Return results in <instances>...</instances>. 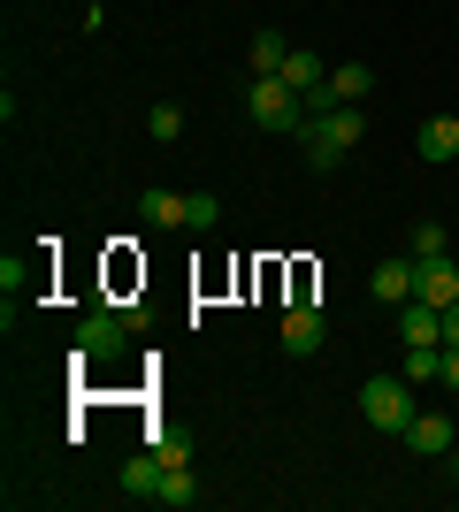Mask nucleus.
I'll return each instance as SVG.
<instances>
[{"instance_id": "1", "label": "nucleus", "mask_w": 459, "mask_h": 512, "mask_svg": "<svg viewBox=\"0 0 459 512\" xmlns=\"http://www.w3.org/2000/svg\"><path fill=\"white\" fill-rule=\"evenodd\" d=\"M245 115H253L261 130H284V138H299V130L314 123V115H306V100L284 85V77H253V85H245Z\"/></svg>"}, {"instance_id": "2", "label": "nucleus", "mask_w": 459, "mask_h": 512, "mask_svg": "<svg viewBox=\"0 0 459 512\" xmlns=\"http://www.w3.org/2000/svg\"><path fill=\"white\" fill-rule=\"evenodd\" d=\"M414 413H421V406H414V383H406V375H375V383H360V421H368V428L398 436Z\"/></svg>"}, {"instance_id": "3", "label": "nucleus", "mask_w": 459, "mask_h": 512, "mask_svg": "<svg viewBox=\"0 0 459 512\" xmlns=\"http://www.w3.org/2000/svg\"><path fill=\"white\" fill-rule=\"evenodd\" d=\"M131 329H138V321L123 314V306H92V314L77 321V360H123Z\"/></svg>"}, {"instance_id": "4", "label": "nucleus", "mask_w": 459, "mask_h": 512, "mask_svg": "<svg viewBox=\"0 0 459 512\" xmlns=\"http://www.w3.org/2000/svg\"><path fill=\"white\" fill-rule=\"evenodd\" d=\"M414 299H429V306H459V260H452V253L414 260Z\"/></svg>"}, {"instance_id": "5", "label": "nucleus", "mask_w": 459, "mask_h": 512, "mask_svg": "<svg viewBox=\"0 0 459 512\" xmlns=\"http://www.w3.org/2000/svg\"><path fill=\"white\" fill-rule=\"evenodd\" d=\"M398 444H406V451H421V459H444V451L459 444V428L444 421V413H414V421L398 428Z\"/></svg>"}, {"instance_id": "6", "label": "nucleus", "mask_w": 459, "mask_h": 512, "mask_svg": "<svg viewBox=\"0 0 459 512\" xmlns=\"http://www.w3.org/2000/svg\"><path fill=\"white\" fill-rule=\"evenodd\" d=\"M161 474H169V459L146 444L138 459H123V497H138V505H161Z\"/></svg>"}, {"instance_id": "7", "label": "nucleus", "mask_w": 459, "mask_h": 512, "mask_svg": "<svg viewBox=\"0 0 459 512\" xmlns=\"http://www.w3.org/2000/svg\"><path fill=\"white\" fill-rule=\"evenodd\" d=\"M414 153L429 161V169H444V161H459V115H429V123L414 130Z\"/></svg>"}, {"instance_id": "8", "label": "nucleus", "mask_w": 459, "mask_h": 512, "mask_svg": "<svg viewBox=\"0 0 459 512\" xmlns=\"http://www.w3.org/2000/svg\"><path fill=\"white\" fill-rule=\"evenodd\" d=\"M398 344H444V306L406 299L398 306Z\"/></svg>"}, {"instance_id": "9", "label": "nucleus", "mask_w": 459, "mask_h": 512, "mask_svg": "<svg viewBox=\"0 0 459 512\" xmlns=\"http://www.w3.org/2000/svg\"><path fill=\"white\" fill-rule=\"evenodd\" d=\"M329 314L322 306H284V352H322Z\"/></svg>"}, {"instance_id": "10", "label": "nucleus", "mask_w": 459, "mask_h": 512, "mask_svg": "<svg viewBox=\"0 0 459 512\" xmlns=\"http://www.w3.org/2000/svg\"><path fill=\"white\" fill-rule=\"evenodd\" d=\"M368 291H375V299H383V306H406V299H414V253L383 260V268H375V276H368Z\"/></svg>"}, {"instance_id": "11", "label": "nucleus", "mask_w": 459, "mask_h": 512, "mask_svg": "<svg viewBox=\"0 0 459 512\" xmlns=\"http://www.w3.org/2000/svg\"><path fill=\"white\" fill-rule=\"evenodd\" d=\"M138 222H146V230H184V199L153 184V192H138Z\"/></svg>"}, {"instance_id": "12", "label": "nucleus", "mask_w": 459, "mask_h": 512, "mask_svg": "<svg viewBox=\"0 0 459 512\" xmlns=\"http://www.w3.org/2000/svg\"><path fill=\"white\" fill-rule=\"evenodd\" d=\"M314 123H322L329 138H337V146H360V138H368V115H360V107H352V100L322 107V115H314Z\"/></svg>"}, {"instance_id": "13", "label": "nucleus", "mask_w": 459, "mask_h": 512, "mask_svg": "<svg viewBox=\"0 0 459 512\" xmlns=\"http://www.w3.org/2000/svg\"><path fill=\"white\" fill-rule=\"evenodd\" d=\"M368 92H375V69L368 62H337V69H329V100H352V107H360Z\"/></svg>"}, {"instance_id": "14", "label": "nucleus", "mask_w": 459, "mask_h": 512, "mask_svg": "<svg viewBox=\"0 0 459 512\" xmlns=\"http://www.w3.org/2000/svg\"><path fill=\"white\" fill-rule=\"evenodd\" d=\"M299 146H306V161H314L322 176H329V169H345V153H352V146H337L322 123H306V130H299Z\"/></svg>"}, {"instance_id": "15", "label": "nucleus", "mask_w": 459, "mask_h": 512, "mask_svg": "<svg viewBox=\"0 0 459 512\" xmlns=\"http://www.w3.org/2000/svg\"><path fill=\"white\" fill-rule=\"evenodd\" d=\"M284 54H291V39L261 23V31H253V77H276V69H284Z\"/></svg>"}, {"instance_id": "16", "label": "nucleus", "mask_w": 459, "mask_h": 512, "mask_svg": "<svg viewBox=\"0 0 459 512\" xmlns=\"http://www.w3.org/2000/svg\"><path fill=\"white\" fill-rule=\"evenodd\" d=\"M146 138H153V146H176V138H184V107H176V100H153L146 107Z\"/></svg>"}, {"instance_id": "17", "label": "nucleus", "mask_w": 459, "mask_h": 512, "mask_svg": "<svg viewBox=\"0 0 459 512\" xmlns=\"http://www.w3.org/2000/svg\"><path fill=\"white\" fill-rule=\"evenodd\" d=\"M161 505H176V512H184V505H199L192 467H176V459H169V474H161Z\"/></svg>"}, {"instance_id": "18", "label": "nucleus", "mask_w": 459, "mask_h": 512, "mask_svg": "<svg viewBox=\"0 0 459 512\" xmlns=\"http://www.w3.org/2000/svg\"><path fill=\"white\" fill-rule=\"evenodd\" d=\"M444 367V344H406V383H437Z\"/></svg>"}, {"instance_id": "19", "label": "nucleus", "mask_w": 459, "mask_h": 512, "mask_svg": "<svg viewBox=\"0 0 459 512\" xmlns=\"http://www.w3.org/2000/svg\"><path fill=\"white\" fill-rule=\"evenodd\" d=\"M215 222H222V199L215 192H192V199H184V230H215Z\"/></svg>"}, {"instance_id": "20", "label": "nucleus", "mask_w": 459, "mask_h": 512, "mask_svg": "<svg viewBox=\"0 0 459 512\" xmlns=\"http://www.w3.org/2000/svg\"><path fill=\"white\" fill-rule=\"evenodd\" d=\"M444 245H452V237H444V222H414V237H406V253H414V260H437Z\"/></svg>"}, {"instance_id": "21", "label": "nucleus", "mask_w": 459, "mask_h": 512, "mask_svg": "<svg viewBox=\"0 0 459 512\" xmlns=\"http://www.w3.org/2000/svg\"><path fill=\"white\" fill-rule=\"evenodd\" d=\"M437 383H444V390H459V344H444V367H437Z\"/></svg>"}, {"instance_id": "22", "label": "nucleus", "mask_w": 459, "mask_h": 512, "mask_svg": "<svg viewBox=\"0 0 459 512\" xmlns=\"http://www.w3.org/2000/svg\"><path fill=\"white\" fill-rule=\"evenodd\" d=\"M444 344H459V306H444Z\"/></svg>"}]
</instances>
